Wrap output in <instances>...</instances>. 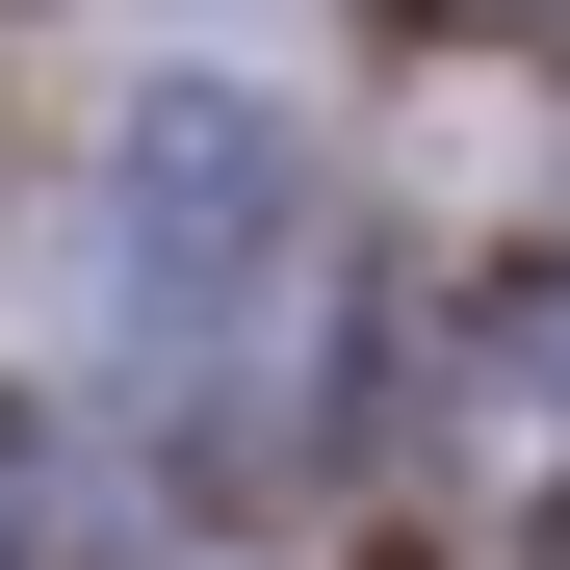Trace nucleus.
<instances>
[{"mask_svg": "<svg viewBox=\"0 0 570 570\" xmlns=\"http://www.w3.org/2000/svg\"><path fill=\"white\" fill-rule=\"evenodd\" d=\"M337 312H363V259H337L312 130H285L234 52H156L130 105L78 130V208H52V337H78V390L234 466V441L312 415Z\"/></svg>", "mask_w": 570, "mask_h": 570, "instance_id": "1", "label": "nucleus"}, {"mask_svg": "<svg viewBox=\"0 0 570 570\" xmlns=\"http://www.w3.org/2000/svg\"><path fill=\"white\" fill-rule=\"evenodd\" d=\"M415 466L466 519H570V259H519V285H466L441 312V363H415Z\"/></svg>", "mask_w": 570, "mask_h": 570, "instance_id": "2", "label": "nucleus"}, {"mask_svg": "<svg viewBox=\"0 0 570 570\" xmlns=\"http://www.w3.org/2000/svg\"><path fill=\"white\" fill-rule=\"evenodd\" d=\"M493 27H570V0H493Z\"/></svg>", "mask_w": 570, "mask_h": 570, "instance_id": "3", "label": "nucleus"}]
</instances>
